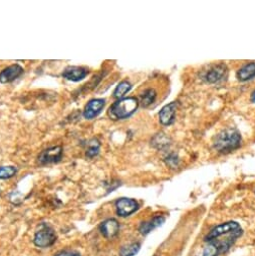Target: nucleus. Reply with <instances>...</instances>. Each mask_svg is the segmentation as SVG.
Returning <instances> with one entry per match:
<instances>
[{"label": "nucleus", "instance_id": "obj_1", "mask_svg": "<svg viewBox=\"0 0 255 256\" xmlns=\"http://www.w3.org/2000/svg\"><path fill=\"white\" fill-rule=\"evenodd\" d=\"M242 234V229L237 222L229 221L214 227L205 237L206 242L214 244L221 253L226 252Z\"/></svg>", "mask_w": 255, "mask_h": 256}, {"label": "nucleus", "instance_id": "obj_2", "mask_svg": "<svg viewBox=\"0 0 255 256\" xmlns=\"http://www.w3.org/2000/svg\"><path fill=\"white\" fill-rule=\"evenodd\" d=\"M139 107V100L136 97L119 99L110 108L109 115L114 120H123L132 116Z\"/></svg>", "mask_w": 255, "mask_h": 256}, {"label": "nucleus", "instance_id": "obj_3", "mask_svg": "<svg viewBox=\"0 0 255 256\" xmlns=\"http://www.w3.org/2000/svg\"><path fill=\"white\" fill-rule=\"evenodd\" d=\"M241 144V136L235 130H225L221 132L215 140V148L221 153L231 152L237 149Z\"/></svg>", "mask_w": 255, "mask_h": 256}, {"label": "nucleus", "instance_id": "obj_4", "mask_svg": "<svg viewBox=\"0 0 255 256\" xmlns=\"http://www.w3.org/2000/svg\"><path fill=\"white\" fill-rule=\"evenodd\" d=\"M57 240L55 230L46 223H41L35 231L33 237V243L40 248H47L52 246Z\"/></svg>", "mask_w": 255, "mask_h": 256}, {"label": "nucleus", "instance_id": "obj_5", "mask_svg": "<svg viewBox=\"0 0 255 256\" xmlns=\"http://www.w3.org/2000/svg\"><path fill=\"white\" fill-rule=\"evenodd\" d=\"M63 157V148L61 146L50 147L45 149L38 156V162L41 165H46L50 163H57Z\"/></svg>", "mask_w": 255, "mask_h": 256}, {"label": "nucleus", "instance_id": "obj_6", "mask_svg": "<svg viewBox=\"0 0 255 256\" xmlns=\"http://www.w3.org/2000/svg\"><path fill=\"white\" fill-rule=\"evenodd\" d=\"M117 213L121 217H127L136 212L139 208V204L136 200L130 198H121L116 202Z\"/></svg>", "mask_w": 255, "mask_h": 256}, {"label": "nucleus", "instance_id": "obj_7", "mask_svg": "<svg viewBox=\"0 0 255 256\" xmlns=\"http://www.w3.org/2000/svg\"><path fill=\"white\" fill-rule=\"evenodd\" d=\"M106 106V99L104 98H95L91 99L88 104L85 106L84 110V117L86 120H92L96 116H98Z\"/></svg>", "mask_w": 255, "mask_h": 256}, {"label": "nucleus", "instance_id": "obj_8", "mask_svg": "<svg viewBox=\"0 0 255 256\" xmlns=\"http://www.w3.org/2000/svg\"><path fill=\"white\" fill-rule=\"evenodd\" d=\"M177 106V102H171L162 108L159 113V121L163 126H169L175 122Z\"/></svg>", "mask_w": 255, "mask_h": 256}, {"label": "nucleus", "instance_id": "obj_9", "mask_svg": "<svg viewBox=\"0 0 255 256\" xmlns=\"http://www.w3.org/2000/svg\"><path fill=\"white\" fill-rule=\"evenodd\" d=\"M23 74V69L19 65H12L5 68L0 73V82L2 84L11 83Z\"/></svg>", "mask_w": 255, "mask_h": 256}, {"label": "nucleus", "instance_id": "obj_10", "mask_svg": "<svg viewBox=\"0 0 255 256\" xmlns=\"http://www.w3.org/2000/svg\"><path fill=\"white\" fill-rule=\"evenodd\" d=\"M88 75V70L83 67H68L63 73V77L72 82H80Z\"/></svg>", "mask_w": 255, "mask_h": 256}, {"label": "nucleus", "instance_id": "obj_11", "mask_svg": "<svg viewBox=\"0 0 255 256\" xmlns=\"http://www.w3.org/2000/svg\"><path fill=\"white\" fill-rule=\"evenodd\" d=\"M99 230L106 238H113L119 233L120 224L116 219H108L100 224Z\"/></svg>", "mask_w": 255, "mask_h": 256}, {"label": "nucleus", "instance_id": "obj_12", "mask_svg": "<svg viewBox=\"0 0 255 256\" xmlns=\"http://www.w3.org/2000/svg\"><path fill=\"white\" fill-rule=\"evenodd\" d=\"M226 67L224 65H217L212 67L205 76V79L207 80V82L209 83H216L219 82L220 80H222L225 75H226Z\"/></svg>", "mask_w": 255, "mask_h": 256}, {"label": "nucleus", "instance_id": "obj_13", "mask_svg": "<svg viewBox=\"0 0 255 256\" xmlns=\"http://www.w3.org/2000/svg\"><path fill=\"white\" fill-rule=\"evenodd\" d=\"M165 221V218L163 216H157L154 217L153 219H150L146 222H143L140 227H139V231L141 234L146 235L148 233H150L152 230L156 229L157 227H159L160 225H162Z\"/></svg>", "mask_w": 255, "mask_h": 256}, {"label": "nucleus", "instance_id": "obj_14", "mask_svg": "<svg viewBox=\"0 0 255 256\" xmlns=\"http://www.w3.org/2000/svg\"><path fill=\"white\" fill-rule=\"evenodd\" d=\"M236 76H237V79L241 82L251 80L252 78L255 77V64L250 63L248 65H245L237 72Z\"/></svg>", "mask_w": 255, "mask_h": 256}, {"label": "nucleus", "instance_id": "obj_15", "mask_svg": "<svg viewBox=\"0 0 255 256\" xmlns=\"http://www.w3.org/2000/svg\"><path fill=\"white\" fill-rule=\"evenodd\" d=\"M132 88V85L128 81L121 82L114 91V97L118 99H122Z\"/></svg>", "mask_w": 255, "mask_h": 256}, {"label": "nucleus", "instance_id": "obj_16", "mask_svg": "<svg viewBox=\"0 0 255 256\" xmlns=\"http://www.w3.org/2000/svg\"><path fill=\"white\" fill-rule=\"evenodd\" d=\"M156 91L154 89H147L144 91V93L141 95V105L143 108H147L150 105H152L154 102L155 98H156Z\"/></svg>", "mask_w": 255, "mask_h": 256}, {"label": "nucleus", "instance_id": "obj_17", "mask_svg": "<svg viewBox=\"0 0 255 256\" xmlns=\"http://www.w3.org/2000/svg\"><path fill=\"white\" fill-rule=\"evenodd\" d=\"M141 248L139 242H133L126 246H123L120 250V256H135Z\"/></svg>", "mask_w": 255, "mask_h": 256}, {"label": "nucleus", "instance_id": "obj_18", "mask_svg": "<svg viewBox=\"0 0 255 256\" xmlns=\"http://www.w3.org/2000/svg\"><path fill=\"white\" fill-rule=\"evenodd\" d=\"M219 254H221V252L218 247L210 242H207V244L203 247L202 252L196 256H219Z\"/></svg>", "mask_w": 255, "mask_h": 256}, {"label": "nucleus", "instance_id": "obj_19", "mask_svg": "<svg viewBox=\"0 0 255 256\" xmlns=\"http://www.w3.org/2000/svg\"><path fill=\"white\" fill-rule=\"evenodd\" d=\"M17 169L14 166H1L0 167V180H6L14 177Z\"/></svg>", "mask_w": 255, "mask_h": 256}, {"label": "nucleus", "instance_id": "obj_20", "mask_svg": "<svg viewBox=\"0 0 255 256\" xmlns=\"http://www.w3.org/2000/svg\"><path fill=\"white\" fill-rule=\"evenodd\" d=\"M98 151H99V143L95 140H92L90 143H89V147L87 149V152H86V155L90 158L96 156L98 154Z\"/></svg>", "mask_w": 255, "mask_h": 256}, {"label": "nucleus", "instance_id": "obj_21", "mask_svg": "<svg viewBox=\"0 0 255 256\" xmlns=\"http://www.w3.org/2000/svg\"><path fill=\"white\" fill-rule=\"evenodd\" d=\"M55 256H81V253L76 250H62L56 253Z\"/></svg>", "mask_w": 255, "mask_h": 256}, {"label": "nucleus", "instance_id": "obj_22", "mask_svg": "<svg viewBox=\"0 0 255 256\" xmlns=\"http://www.w3.org/2000/svg\"><path fill=\"white\" fill-rule=\"evenodd\" d=\"M251 101L252 102H254L255 104V90L252 92V94H251Z\"/></svg>", "mask_w": 255, "mask_h": 256}]
</instances>
